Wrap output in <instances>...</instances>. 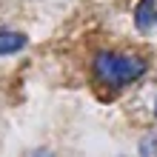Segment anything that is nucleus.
<instances>
[{
	"instance_id": "obj_2",
	"label": "nucleus",
	"mask_w": 157,
	"mask_h": 157,
	"mask_svg": "<svg viewBox=\"0 0 157 157\" xmlns=\"http://www.w3.org/2000/svg\"><path fill=\"white\" fill-rule=\"evenodd\" d=\"M134 23H137L140 32L151 29V26L157 23V3L154 0H140V3L134 6Z\"/></svg>"
},
{
	"instance_id": "obj_5",
	"label": "nucleus",
	"mask_w": 157,
	"mask_h": 157,
	"mask_svg": "<svg viewBox=\"0 0 157 157\" xmlns=\"http://www.w3.org/2000/svg\"><path fill=\"white\" fill-rule=\"evenodd\" d=\"M29 157H52V151H46V149H37V151H32Z\"/></svg>"
},
{
	"instance_id": "obj_4",
	"label": "nucleus",
	"mask_w": 157,
	"mask_h": 157,
	"mask_svg": "<svg viewBox=\"0 0 157 157\" xmlns=\"http://www.w3.org/2000/svg\"><path fill=\"white\" fill-rule=\"evenodd\" d=\"M140 157H157V134L143 137V143H140Z\"/></svg>"
},
{
	"instance_id": "obj_3",
	"label": "nucleus",
	"mask_w": 157,
	"mask_h": 157,
	"mask_svg": "<svg viewBox=\"0 0 157 157\" xmlns=\"http://www.w3.org/2000/svg\"><path fill=\"white\" fill-rule=\"evenodd\" d=\"M26 46V34L12 32V29H0V54H14Z\"/></svg>"
},
{
	"instance_id": "obj_1",
	"label": "nucleus",
	"mask_w": 157,
	"mask_h": 157,
	"mask_svg": "<svg viewBox=\"0 0 157 157\" xmlns=\"http://www.w3.org/2000/svg\"><path fill=\"white\" fill-rule=\"evenodd\" d=\"M146 75V60L137 54L100 52L94 57V77L109 89H123Z\"/></svg>"
}]
</instances>
